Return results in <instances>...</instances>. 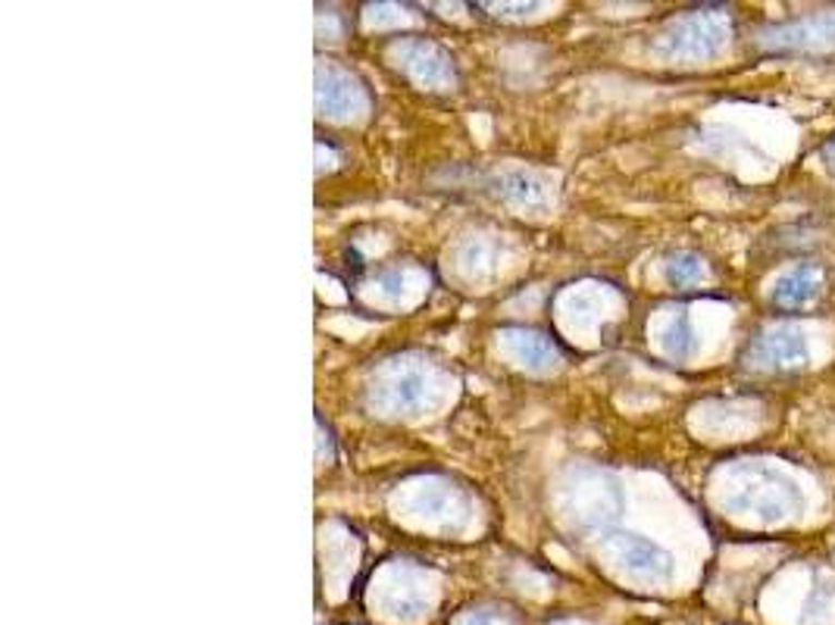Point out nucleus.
I'll use <instances>...</instances> for the list:
<instances>
[{
  "label": "nucleus",
  "mask_w": 835,
  "mask_h": 625,
  "mask_svg": "<svg viewBox=\"0 0 835 625\" xmlns=\"http://www.w3.org/2000/svg\"><path fill=\"white\" fill-rule=\"evenodd\" d=\"M823 291V272L816 266H798L786 272L776 289H773V304L776 307H786V310H795V307H808L813 297Z\"/></svg>",
  "instance_id": "1"
},
{
  "label": "nucleus",
  "mask_w": 835,
  "mask_h": 625,
  "mask_svg": "<svg viewBox=\"0 0 835 625\" xmlns=\"http://www.w3.org/2000/svg\"><path fill=\"white\" fill-rule=\"evenodd\" d=\"M761 360L766 366H779V369H788V366H801L808 360V344L798 332H773L761 341Z\"/></svg>",
  "instance_id": "2"
},
{
  "label": "nucleus",
  "mask_w": 835,
  "mask_h": 625,
  "mask_svg": "<svg viewBox=\"0 0 835 625\" xmlns=\"http://www.w3.org/2000/svg\"><path fill=\"white\" fill-rule=\"evenodd\" d=\"M816 38L823 41H835V20H804V23L783 25L776 28V45L779 48H798V45H813Z\"/></svg>",
  "instance_id": "3"
},
{
  "label": "nucleus",
  "mask_w": 835,
  "mask_h": 625,
  "mask_svg": "<svg viewBox=\"0 0 835 625\" xmlns=\"http://www.w3.org/2000/svg\"><path fill=\"white\" fill-rule=\"evenodd\" d=\"M626 563L639 573H648V576H657V573H667V556L657 551L654 544L648 541H639L632 538L629 541V551H626Z\"/></svg>",
  "instance_id": "4"
},
{
  "label": "nucleus",
  "mask_w": 835,
  "mask_h": 625,
  "mask_svg": "<svg viewBox=\"0 0 835 625\" xmlns=\"http://www.w3.org/2000/svg\"><path fill=\"white\" fill-rule=\"evenodd\" d=\"M701 272H704V266H701V260L692 257V254H676L667 266V279L676 289H686V285L698 282Z\"/></svg>",
  "instance_id": "5"
},
{
  "label": "nucleus",
  "mask_w": 835,
  "mask_h": 625,
  "mask_svg": "<svg viewBox=\"0 0 835 625\" xmlns=\"http://www.w3.org/2000/svg\"><path fill=\"white\" fill-rule=\"evenodd\" d=\"M823 157H826V160H830V167H833V160H835V138H833V142H830V145L823 147Z\"/></svg>",
  "instance_id": "6"
}]
</instances>
